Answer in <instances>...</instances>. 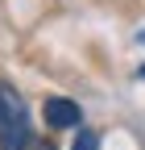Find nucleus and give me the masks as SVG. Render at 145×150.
Masks as SVG:
<instances>
[{
	"instance_id": "nucleus-1",
	"label": "nucleus",
	"mask_w": 145,
	"mask_h": 150,
	"mask_svg": "<svg viewBox=\"0 0 145 150\" xmlns=\"http://www.w3.org/2000/svg\"><path fill=\"white\" fill-rule=\"evenodd\" d=\"M29 146H33L29 104L8 79H0V150H29Z\"/></svg>"
},
{
	"instance_id": "nucleus-2",
	"label": "nucleus",
	"mask_w": 145,
	"mask_h": 150,
	"mask_svg": "<svg viewBox=\"0 0 145 150\" xmlns=\"http://www.w3.org/2000/svg\"><path fill=\"white\" fill-rule=\"evenodd\" d=\"M42 117L50 129H83V112L75 100H66V96H50L42 104Z\"/></svg>"
},
{
	"instance_id": "nucleus-3",
	"label": "nucleus",
	"mask_w": 145,
	"mask_h": 150,
	"mask_svg": "<svg viewBox=\"0 0 145 150\" xmlns=\"http://www.w3.org/2000/svg\"><path fill=\"white\" fill-rule=\"evenodd\" d=\"M70 150H100V134H96V129H75Z\"/></svg>"
},
{
	"instance_id": "nucleus-4",
	"label": "nucleus",
	"mask_w": 145,
	"mask_h": 150,
	"mask_svg": "<svg viewBox=\"0 0 145 150\" xmlns=\"http://www.w3.org/2000/svg\"><path fill=\"white\" fill-rule=\"evenodd\" d=\"M137 38H141V42H145V29H141V33H137Z\"/></svg>"
},
{
	"instance_id": "nucleus-5",
	"label": "nucleus",
	"mask_w": 145,
	"mask_h": 150,
	"mask_svg": "<svg viewBox=\"0 0 145 150\" xmlns=\"http://www.w3.org/2000/svg\"><path fill=\"white\" fill-rule=\"evenodd\" d=\"M137 75H141V79H145V67H141V71H137Z\"/></svg>"
},
{
	"instance_id": "nucleus-6",
	"label": "nucleus",
	"mask_w": 145,
	"mask_h": 150,
	"mask_svg": "<svg viewBox=\"0 0 145 150\" xmlns=\"http://www.w3.org/2000/svg\"><path fill=\"white\" fill-rule=\"evenodd\" d=\"M42 150H50V146H42Z\"/></svg>"
}]
</instances>
